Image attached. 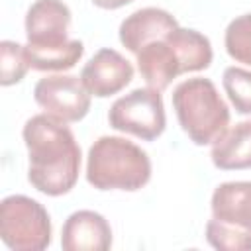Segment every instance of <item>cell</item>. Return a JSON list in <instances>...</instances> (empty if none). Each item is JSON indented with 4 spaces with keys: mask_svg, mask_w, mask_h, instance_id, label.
Returning <instances> with one entry per match:
<instances>
[{
    "mask_svg": "<svg viewBox=\"0 0 251 251\" xmlns=\"http://www.w3.org/2000/svg\"><path fill=\"white\" fill-rule=\"evenodd\" d=\"M27 147V180L47 196L67 194L78 180L80 147L65 122L49 116H31L24 126Z\"/></svg>",
    "mask_w": 251,
    "mask_h": 251,
    "instance_id": "obj_1",
    "label": "cell"
},
{
    "mask_svg": "<svg viewBox=\"0 0 251 251\" xmlns=\"http://www.w3.org/2000/svg\"><path fill=\"white\" fill-rule=\"evenodd\" d=\"M135 59L145 82L151 88L165 90L178 75L208 69L212 63V45L196 29L175 27L163 37L145 43L135 53Z\"/></svg>",
    "mask_w": 251,
    "mask_h": 251,
    "instance_id": "obj_2",
    "label": "cell"
},
{
    "mask_svg": "<svg viewBox=\"0 0 251 251\" xmlns=\"http://www.w3.org/2000/svg\"><path fill=\"white\" fill-rule=\"evenodd\" d=\"M151 178L147 153L126 137H98L86 157V180L98 190L135 192Z\"/></svg>",
    "mask_w": 251,
    "mask_h": 251,
    "instance_id": "obj_3",
    "label": "cell"
},
{
    "mask_svg": "<svg viewBox=\"0 0 251 251\" xmlns=\"http://www.w3.org/2000/svg\"><path fill=\"white\" fill-rule=\"evenodd\" d=\"M173 108L184 133L196 145L214 143L229 124V108L210 78H186L173 90Z\"/></svg>",
    "mask_w": 251,
    "mask_h": 251,
    "instance_id": "obj_4",
    "label": "cell"
},
{
    "mask_svg": "<svg viewBox=\"0 0 251 251\" xmlns=\"http://www.w3.org/2000/svg\"><path fill=\"white\" fill-rule=\"evenodd\" d=\"M0 237L14 251H41L51 243V218L29 196H6L0 204Z\"/></svg>",
    "mask_w": 251,
    "mask_h": 251,
    "instance_id": "obj_5",
    "label": "cell"
},
{
    "mask_svg": "<svg viewBox=\"0 0 251 251\" xmlns=\"http://www.w3.org/2000/svg\"><path fill=\"white\" fill-rule=\"evenodd\" d=\"M108 122L114 129L131 133L143 141L157 139L167 126L161 90L151 86L135 88L118 98L110 106Z\"/></svg>",
    "mask_w": 251,
    "mask_h": 251,
    "instance_id": "obj_6",
    "label": "cell"
},
{
    "mask_svg": "<svg viewBox=\"0 0 251 251\" xmlns=\"http://www.w3.org/2000/svg\"><path fill=\"white\" fill-rule=\"evenodd\" d=\"M90 92L78 76L71 75H51L37 80L33 88L35 102L45 110V114L65 122H80L90 110Z\"/></svg>",
    "mask_w": 251,
    "mask_h": 251,
    "instance_id": "obj_7",
    "label": "cell"
},
{
    "mask_svg": "<svg viewBox=\"0 0 251 251\" xmlns=\"http://www.w3.org/2000/svg\"><path fill=\"white\" fill-rule=\"evenodd\" d=\"M133 78L131 63L116 49L96 51L80 71V80L92 96L108 98L126 88Z\"/></svg>",
    "mask_w": 251,
    "mask_h": 251,
    "instance_id": "obj_8",
    "label": "cell"
},
{
    "mask_svg": "<svg viewBox=\"0 0 251 251\" xmlns=\"http://www.w3.org/2000/svg\"><path fill=\"white\" fill-rule=\"evenodd\" d=\"M71 10L61 0H35L25 14V37L31 47H53L69 41Z\"/></svg>",
    "mask_w": 251,
    "mask_h": 251,
    "instance_id": "obj_9",
    "label": "cell"
},
{
    "mask_svg": "<svg viewBox=\"0 0 251 251\" xmlns=\"http://www.w3.org/2000/svg\"><path fill=\"white\" fill-rule=\"evenodd\" d=\"M61 247L65 251H106L112 247V227L98 212H73L63 224Z\"/></svg>",
    "mask_w": 251,
    "mask_h": 251,
    "instance_id": "obj_10",
    "label": "cell"
},
{
    "mask_svg": "<svg viewBox=\"0 0 251 251\" xmlns=\"http://www.w3.org/2000/svg\"><path fill=\"white\" fill-rule=\"evenodd\" d=\"M175 27H178V22L167 10L141 8L120 24V41L127 51L137 53L145 43L163 37Z\"/></svg>",
    "mask_w": 251,
    "mask_h": 251,
    "instance_id": "obj_11",
    "label": "cell"
},
{
    "mask_svg": "<svg viewBox=\"0 0 251 251\" xmlns=\"http://www.w3.org/2000/svg\"><path fill=\"white\" fill-rule=\"evenodd\" d=\"M212 163L222 171L251 169V120H243L212 143Z\"/></svg>",
    "mask_w": 251,
    "mask_h": 251,
    "instance_id": "obj_12",
    "label": "cell"
},
{
    "mask_svg": "<svg viewBox=\"0 0 251 251\" xmlns=\"http://www.w3.org/2000/svg\"><path fill=\"white\" fill-rule=\"evenodd\" d=\"M212 218L251 231V180L222 182L212 194Z\"/></svg>",
    "mask_w": 251,
    "mask_h": 251,
    "instance_id": "obj_13",
    "label": "cell"
},
{
    "mask_svg": "<svg viewBox=\"0 0 251 251\" xmlns=\"http://www.w3.org/2000/svg\"><path fill=\"white\" fill-rule=\"evenodd\" d=\"M24 47L29 67L35 71H69L80 61L84 53V45L78 39H69L67 43L53 47Z\"/></svg>",
    "mask_w": 251,
    "mask_h": 251,
    "instance_id": "obj_14",
    "label": "cell"
},
{
    "mask_svg": "<svg viewBox=\"0 0 251 251\" xmlns=\"http://www.w3.org/2000/svg\"><path fill=\"white\" fill-rule=\"evenodd\" d=\"M206 241L218 251H251V231L218 218L206 224Z\"/></svg>",
    "mask_w": 251,
    "mask_h": 251,
    "instance_id": "obj_15",
    "label": "cell"
},
{
    "mask_svg": "<svg viewBox=\"0 0 251 251\" xmlns=\"http://www.w3.org/2000/svg\"><path fill=\"white\" fill-rule=\"evenodd\" d=\"M226 51L227 55L243 65L251 67V14L237 16L226 27Z\"/></svg>",
    "mask_w": 251,
    "mask_h": 251,
    "instance_id": "obj_16",
    "label": "cell"
},
{
    "mask_svg": "<svg viewBox=\"0 0 251 251\" xmlns=\"http://www.w3.org/2000/svg\"><path fill=\"white\" fill-rule=\"evenodd\" d=\"M29 69V61L25 55V47L4 39L0 43V84L10 86L20 82Z\"/></svg>",
    "mask_w": 251,
    "mask_h": 251,
    "instance_id": "obj_17",
    "label": "cell"
},
{
    "mask_svg": "<svg viewBox=\"0 0 251 251\" xmlns=\"http://www.w3.org/2000/svg\"><path fill=\"white\" fill-rule=\"evenodd\" d=\"M222 82L235 112L251 114V71L241 67H227L224 71Z\"/></svg>",
    "mask_w": 251,
    "mask_h": 251,
    "instance_id": "obj_18",
    "label": "cell"
},
{
    "mask_svg": "<svg viewBox=\"0 0 251 251\" xmlns=\"http://www.w3.org/2000/svg\"><path fill=\"white\" fill-rule=\"evenodd\" d=\"M94 6L102 8V10H116V8H122L126 4H129L131 0H90Z\"/></svg>",
    "mask_w": 251,
    "mask_h": 251,
    "instance_id": "obj_19",
    "label": "cell"
}]
</instances>
